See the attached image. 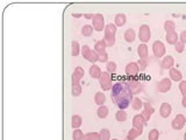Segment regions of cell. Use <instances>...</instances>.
Listing matches in <instances>:
<instances>
[{
    "mask_svg": "<svg viewBox=\"0 0 186 140\" xmlns=\"http://www.w3.org/2000/svg\"><path fill=\"white\" fill-rule=\"evenodd\" d=\"M112 97L120 110H124L133 99V90L127 82H116L112 87Z\"/></svg>",
    "mask_w": 186,
    "mask_h": 140,
    "instance_id": "obj_1",
    "label": "cell"
},
{
    "mask_svg": "<svg viewBox=\"0 0 186 140\" xmlns=\"http://www.w3.org/2000/svg\"><path fill=\"white\" fill-rule=\"evenodd\" d=\"M116 26L114 24H108L105 28V41L107 46H113L115 43Z\"/></svg>",
    "mask_w": 186,
    "mask_h": 140,
    "instance_id": "obj_2",
    "label": "cell"
},
{
    "mask_svg": "<svg viewBox=\"0 0 186 140\" xmlns=\"http://www.w3.org/2000/svg\"><path fill=\"white\" fill-rule=\"evenodd\" d=\"M81 52H83L84 57H85L87 61H90V62L92 63L99 61V55L96 53V50H91L89 46H84L83 49H81Z\"/></svg>",
    "mask_w": 186,
    "mask_h": 140,
    "instance_id": "obj_3",
    "label": "cell"
},
{
    "mask_svg": "<svg viewBox=\"0 0 186 140\" xmlns=\"http://www.w3.org/2000/svg\"><path fill=\"white\" fill-rule=\"evenodd\" d=\"M150 28H149L148 25H142L141 27H140V30H138V36H140V40L142 41V42H148L149 40H150Z\"/></svg>",
    "mask_w": 186,
    "mask_h": 140,
    "instance_id": "obj_4",
    "label": "cell"
},
{
    "mask_svg": "<svg viewBox=\"0 0 186 140\" xmlns=\"http://www.w3.org/2000/svg\"><path fill=\"white\" fill-rule=\"evenodd\" d=\"M105 27V19H104V16L102 14H94V18H93V28L94 30L97 32H101L102 29Z\"/></svg>",
    "mask_w": 186,
    "mask_h": 140,
    "instance_id": "obj_5",
    "label": "cell"
},
{
    "mask_svg": "<svg viewBox=\"0 0 186 140\" xmlns=\"http://www.w3.org/2000/svg\"><path fill=\"white\" fill-rule=\"evenodd\" d=\"M100 85L102 88V90H105V91L110 90V88H112V79H110V73H107V71L102 73V75H101L100 77Z\"/></svg>",
    "mask_w": 186,
    "mask_h": 140,
    "instance_id": "obj_6",
    "label": "cell"
},
{
    "mask_svg": "<svg viewBox=\"0 0 186 140\" xmlns=\"http://www.w3.org/2000/svg\"><path fill=\"white\" fill-rule=\"evenodd\" d=\"M133 125H134V129L143 132V127L147 125V120L144 119V117L142 116V115H136L133 119Z\"/></svg>",
    "mask_w": 186,
    "mask_h": 140,
    "instance_id": "obj_7",
    "label": "cell"
},
{
    "mask_svg": "<svg viewBox=\"0 0 186 140\" xmlns=\"http://www.w3.org/2000/svg\"><path fill=\"white\" fill-rule=\"evenodd\" d=\"M153 50L155 56H157V57H162L165 55V47H164L162 41H158V40L155 41L153 44Z\"/></svg>",
    "mask_w": 186,
    "mask_h": 140,
    "instance_id": "obj_8",
    "label": "cell"
},
{
    "mask_svg": "<svg viewBox=\"0 0 186 140\" xmlns=\"http://www.w3.org/2000/svg\"><path fill=\"white\" fill-rule=\"evenodd\" d=\"M172 87V82L170 78H163L161 82L157 83V90L159 92H167Z\"/></svg>",
    "mask_w": 186,
    "mask_h": 140,
    "instance_id": "obj_9",
    "label": "cell"
},
{
    "mask_svg": "<svg viewBox=\"0 0 186 140\" xmlns=\"http://www.w3.org/2000/svg\"><path fill=\"white\" fill-rule=\"evenodd\" d=\"M138 71H140V68H138V64L136 62L128 63L127 67H126V74L128 75L129 77H135Z\"/></svg>",
    "mask_w": 186,
    "mask_h": 140,
    "instance_id": "obj_10",
    "label": "cell"
},
{
    "mask_svg": "<svg viewBox=\"0 0 186 140\" xmlns=\"http://www.w3.org/2000/svg\"><path fill=\"white\" fill-rule=\"evenodd\" d=\"M186 124V119L183 115H178L175 117V119L172 120V127L175 130H181Z\"/></svg>",
    "mask_w": 186,
    "mask_h": 140,
    "instance_id": "obj_11",
    "label": "cell"
},
{
    "mask_svg": "<svg viewBox=\"0 0 186 140\" xmlns=\"http://www.w3.org/2000/svg\"><path fill=\"white\" fill-rule=\"evenodd\" d=\"M171 112H172L171 105H170L169 103H163L161 109H159V115H161V117L167 118V117L171 115Z\"/></svg>",
    "mask_w": 186,
    "mask_h": 140,
    "instance_id": "obj_12",
    "label": "cell"
},
{
    "mask_svg": "<svg viewBox=\"0 0 186 140\" xmlns=\"http://www.w3.org/2000/svg\"><path fill=\"white\" fill-rule=\"evenodd\" d=\"M143 106H144V110H143L142 116L144 117V119H145V120H149V119L151 118V116H153V113L155 112V110H154V107L151 106V104H150V103H144Z\"/></svg>",
    "mask_w": 186,
    "mask_h": 140,
    "instance_id": "obj_13",
    "label": "cell"
},
{
    "mask_svg": "<svg viewBox=\"0 0 186 140\" xmlns=\"http://www.w3.org/2000/svg\"><path fill=\"white\" fill-rule=\"evenodd\" d=\"M106 47H107V43H106L105 40H100L94 46V50H96V53L98 55H101V54L106 53Z\"/></svg>",
    "mask_w": 186,
    "mask_h": 140,
    "instance_id": "obj_14",
    "label": "cell"
},
{
    "mask_svg": "<svg viewBox=\"0 0 186 140\" xmlns=\"http://www.w3.org/2000/svg\"><path fill=\"white\" fill-rule=\"evenodd\" d=\"M175 65V60L172 56H165V57L163 58L162 61V68L163 69H172V67Z\"/></svg>",
    "mask_w": 186,
    "mask_h": 140,
    "instance_id": "obj_15",
    "label": "cell"
},
{
    "mask_svg": "<svg viewBox=\"0 0 186 140\" xmlns=\"http://www.w3.org/2000/svg\"><path fill=\"white\" fill-rule=\"evenodd\" d=\"M137 53H138V56L140 58H142V60H147L148 58V47H147V44L143 43V44H140L137 48Z\"/></svg>",
    "mask_w": 186,
    "mask_h": 140,
    "instance_id": "obj_16",
    "label": "cell"
},
{
    "mask_svg": "<svg viewBox=\"0 0 186 140\" xmlns=\"http://www.w3.org/2000/svg\"><path fill=\"white\" fill-rule=\"evenodd\" d=\"M84 76V70L81 69L80 67L76 68V70H75V73L72 75V84H75V83H79V79Z\"/></svg>",
    "mask_w": 186,
    "mask_h": 140,
    "instance_id": "obj_17",
    "label": "cell"
},
{
    "mask_svg": "<svg viewBox=\"0 0 186 140\" xmlns=\"http://www.w3.org/2000/svg\"><path fill=\"white\" fill-rule=\"evenodd\" d=\"M181 78H183V75L178 69H175V68L170 69V79L175 81V82H179L181 81Z\"/></svg>",
    "mask_w": 186,
    "mask_h": 140,
    "instance_id": "obj_18",
    "label": "cell"
},
{
    "mask_svg": "<svg viewBox=\"0 0 186 140\" xmlns=\"http://www.w3.org/2000/svg\"><path fill=\"white\" fill-rule=\"evenodd\" d=\"M90 75H91V77H92V78H96V79H98V78L101 77L102 73H101L100 68L98 67V65H91Z\"/></svg>",
    "mask_w": 186,
    "mask_h": 140,
    "instance_id": "obj_19",
    "label": "cell"
},
{
    "mask_svg": "<svg viewBox=\"0 0 186 140\" xmlns=\"http://www.w3.org/2000/svg\"><path fill=\"white\" fill-rule=\"evenodd\" d=\"M135 39H136V34H135V30L132 28L127 29L126 32H124V40L127 41V42H134L135 41Z\"/></svg>",
    "mask_w": 186,
    "mask_h": 140,
    "instance_id": "obj_20",
    "label": "cell"
},
{
    "mask_svg": "<svg viewBox=\"0 0 186 140\" xmlns=\"http://www.w3.org/2000/svg\"><path fill=\"white\" fill-rule=\"evenodd\" d=\"M179 36L177 35L176 32H171V33H167V41L170 44H176L178 42Z\"/></svg>",
    "mask_w": 186,
    "mask_h": 140,
    "instance_id": "obj_21",
    "label": "cell"
},
{
    "mask_svg": "<svg viewBox=\"0 0 186 140\" xmlns=\"http://www.w3.org/2000/svg\"><path fill=\"white\" fill-rule=\"evenodd\" d=\"M126 21H127V18H126V15L124 14H122V13L116 14V16H115V26L122 27V26H124Z\"/></svg>",
    "mask_w": 186,
    "mask_h": 140,
    "instance_id": "obj_22",
    "label": "cell"
},
{
    "mask_svg": "<svg viewBox=\"0 0 186 140\" xmlns=\"http://www.w3.org/2000/svg\"><path fill=\"white\" fill-rule=\"evenodd\" d=\"M105 101H106L105 93H102V92H97L96 97H94V102H96V104H98L99 106H101V105H104Z\"/></svg>",
    "mask_w": 186,
    "mask_h": 140,
    "instance_id": "obj_23",
    "label": "cell"
},
{
    "mask_svg": "<svg viewBox=\"0 0 186 140\" xmlns=\"http://www.w3.org/2000/svg\"><path fill=\"white\" fill-rule=\"evenodd\" d=\"M81 117L80 116H77V115H75V116H72V119H71V125L73 129H76V130H78L79 127H80L81 125Z\"/></svg>",
    "mask_w": 186,
    "mask_h": 140,
    "instance_id": "obj_24",
    "label": "cell"
},
{
    "mask_svg": "<svg viewBox=\"0 0 186 140\" xmlns=\"http://www.w3.org/2000/svg\"><path fill=\"white\" fill-rule=\"evenodd\" d=\"M97 112H98V117L101 118V119H104V118L108 116V107L105 106V105H101V106H99Z\"/></svg>",
    "mask_w": 186,
    "mask_h": 140,
    "instance_id": "obj_25",
    "label": "cell"
},
{
    "mask_svg": "<svg viewBox=\"0 0 186 140\" xmlns=\"http://www.w3.org/2000/svg\"><path fill=\"white\" fill-rule=\"evenodd\" d=\"M164 28L167 30V33H171V32H176V25L171 20H167L164 24Z\"/></svg>",
    "mask_w": 186,
    "mask_h": 140,
    "instance_id": "obj_26",
    "label": "cell"
},
{
    "mask_svg": "<svg viewBox=\"0 0 186 140\" xmlns=\"http://www.w3.org/2000/svg\"><path fill=\"white\" fill-rule=\"evenodd\" d=\"M143 102L141 101L140 98H134L133 99V103H132V105H133V109L134 110H136V111H140L142 107H143Z\"/></svg>",
    "mask_w": 186,
    "mask_h": 140,
    "instance_id": "obj_27",
    "label": "cell"
},
{
    "mask_svg": "<svg viewBox=\"0 0 186 140\" xmlns=\"http://www.w3.org/2000/svg\"><path fill=\"white\" fill-rule=\"evenodd\" d=\"M84 140H101L100 134L97 132H90L84 135Z\"/></svg>",
    "mask_w": 186,
    "mask_h": 140,
    "instance_id": "obj_28",
    "label": "cell"
},
{
    "mask_svg": "<svg viewBox=\"0 0 186 140\" xmlns=\"http://www.w3.org/2000/svg\"><path fill=\"white\" fill-rule=\"evenodd\" d=\"M115 119L120 123H122V121H126L127 119V113L123 111V110H120V111L116 112V115H115Z\"/></svg>",
    "mask_w": 186,
    "mask_h": 140,
    "instance_id": "obj_29",
    "label": "cell"
},
{
    "mask_svg": "<svg viewBox=\"0 0 186 140\" xmlns=\"http://www.w3.org/2000/svg\"><path fill=\"white\" fill-rule=\"evenodd\" d=\"M93 26H90V25H85L83 28H81V33L84 36H91V34L93 32Z\"/></svg>",
    "mask_w": 186,
    "mask_h": 140,
    "instance_id": "obj_30",
    "label": "cell"
},
{
    "mask_svg": "<svg viewBox=\"0 0 186 140\" xmlns=\"http://www.w3.org/2000/svg\"><path fill=\"white\" fill-rule=\"evenodd\" d=\"M140 134H142V132H141V131L136 130V129H133V130L129 131V133H128V139H130V140L136 139V138H137V137H138Z\"/></svg>",
    "mask_w": 186,
    "mask_h": 140,
    "instance_id": "obj_31",
    "label": "cell"
},
{
    "mask_svg": "<svg viewBox=\"0 0 186 140\" xmlns=\"http://www.w3.org/2000/svg\"><path fill=\"white\" fill-rule=\"evenodd\" d=\"M158 138H159V132H158V130L154 129V130H151L149 132V135H148L149 140H158Z\"/></svg>",
    "mask_w": 186,
    "mask_h": 140,
    "instance_id": "obj_32",
    "label": "cell"
},
{
    "mask_svg": "<svg viewBox=\"0 0 186 140\" xmlns=\"http://www.w3.org/2000/svg\"><path fill=\"white\" fill-rule=\"evenodd\" d=\"M81 92V88L79 85V83H75V84H72V95L73 96H79Z\"/></svg>",
    "mask_w": 186,
    "mask_h": 140,
    "instance_id": "obj_33",
    "label": "cell"
},
{
    "mask_svg": "<svg viewBox=\"0 0 186 140\" xmlns=\"http://www.w3.org/2000/svg\"><path fill=\"white\" fill-rule=\"evenodd\" d=\"M72 56H78V54H79V43L77 42V41H72Z\"/></svg>",
    "mask_w": 186,
    "mask_h": 140,
    "instance_id": "obj_34",
    "label": "cell"
},
{
    "mask_svg": "<svg viewBox=\"0 0 186 140\" xmlns=\"http://www.w3.org/2000/svg\"><path fill=\"white\" fill-rule=\"evenodd\" d=\"M99 134H100L101 140H110V133L107 129H102Z\"/></svg>",
    "mask_w": 186,
    "mask_h": 140,
    "instance_id": "obj_35",
    "label": "cell"
},
{
    "mask_svg": "<svg viewBox=\"0 0 186 140\" xmlns=\"http://www.w3.org/2000/svg\"><path fill=\"white\" fill-rule=\"evenodd\" d=\"M73 140H84V133L80 130L73 131Z\"/></svg>",
    "mask_w": 186,
    "mask_h": 140,
    "instance_id": "obj_36",
    "label": "cell"
},
{
    "mask_svg": "<svg viewBox=\"0 0 186 140\" xmlns=\"http://www.w3.org/2000/svg\"><path fill=\"white\" fill-rule=\"evenodd\" d=\"M107 73H115V70H116V63L115 62H107Z\"/></svg>",
    "mask_w": 186,
    "mask_h": 140,
    "instance_id": "obj_37",
    "label": "cell"
},
{
    "mask_svg": "<svg viewBox=\"0 0 186 140\" xmlns=\"http://www.w3.org/2000/svg\"><path fill=\"white\" fill-rule=\"evenodd\" d=\"M138 68H140V71H144L145 69H147V60H142V58H140V61H138Z\"/></svg>",
    "mask_w": 186,
    "mask_h": 140,
    "instance_id": "obj_38",
    "label": "cell"
},
{
    "mask_svg": "<svg viewBox=\"0 0 186 140\" xmlns=\"http://www.w3.org/2000/svg\"><path fill=\"white\" fill-rule=\"evenodd\" d=\"M175 49H176L177 53H183L184 49H185V44L183 43V42H177V43L175 44Z\"/></svg>",
    "mask_w": 186,
    "mask_h": 140,
    "instance_id": "obj_39",
    "label": "cell"
},
{
    "mask_svg": "<svg viewBox=\"0 0 186 140\" xmlns=\"http://www.w3.org/2000/svg\"><path fill=\"white\" fill-rule=\"evenodd\" d=\"M179 89H180V92L183 93V96L186 97V81H183L179 84Z\"/></svg>",
    "mask_w": 186,
    "mask_h": 140,
    "instance_id": "obj_40",
    "label": "cell"
},
{
    "mask_svg": "<svg viewBox=\"0 0 186 140\" xmlns=\"http://www.w3.org/2000/svg\"><path fill=\"white\" fill-rule=\"evenodd\" d=\"M107 60H108L107 53H104V54H101V55H99V61H100V62H107Z\"/></svg>",
    "mask_w": 186,
    "mask_h": 140,
    "instance_id": "obj_41",
    "label": "cell"
},
{
    "mask_svg": "<svg viewBox=\"0 0 186 140\" xmlns=\"http://www.w3.org/2000/svg\"><path fill=\"white\" fill-rule=\"evenodd\" d=\"M179 39H180V42H183L184 44L186 43V30L181 32L180 35H179Z\"/></svg>",
    "mask_w": 186,
    "mask_h": 140,
    "instance_id": "obj_42",
    "label": "cell"
},
{
    "mask_svg": "<svg viewBox=\"0 0 186 140\" xmlns=\"http://www.w3.org/2000/svg\"><path fill=\"white\" fill-rule=\"evenodd\" d=\"M84 18H85V19H92L93 20V18H94V14H91V13H87V14H84Z\"/></svg>",
    "mask_w": 186,
    "mask_h": 140,
    "instance_id": "obj_43",
    "label": "cell"
},
{
    "mask_svg": "<svg viewBox=\"0 0 186 140\" xmlns=\"http://www.w3.org/2000/svg\"><path fill=\"white\" fill-rule=\"evenodd\" d=\"M84 14H81V13H72V16L73 18H81Z\"/></svg>",
    "mask_w": 186,
    "mask_h": 140,
    "instance_id": "obj_44",
    "label": "cell"
},
{
    "mask_svg": "<svg viewBox=\"0 0 186 140\" xmlns=\"http://www.w3.org/2000/svg\"><path fill=\"white\" fill-rule=\"evenodd\" d=\"M183 106L186 107V97H184V98H183Z\"/></svg>",
    "mask_w": 186,
    "mask_h": 140,
    "instance_id": "obj_45",
    "label": "cell"
},
{
    "mask_svg": "<svg viewBox=\"0 0 186 140\" xmlns=\"http://www.w3.org/2000/svg\"><path fill=\"white\" fill-rule=\"evenodd\" d=\"M184 140H186V132H185V134H184Z\"/></svg>",
    "mask_w": 186,
    "mask_h": 140,
    "instance_id": "obj_46",
    "label": "cell"
},
{
    "mask_svg": "<svg viewBox=\"0 0 186 140\" xmlns=\"http://www.w3.org/2000/svg\"><path fill=\"white\" fill-rule=\"evenodd\" d=\"M124 140H130V139H128V138H127V139H124Z\"/></svg>",
    "mask_w": 186,
    "mask_h": 140,
    "instance_id": "obj_47",
    "label": "cell"
},
{
    "mask_svg": "<svg viewBox=\"0 0 186 140\" xmlns=\"http://www.w3.org/2000/svg\"><path fill=\"white\" fill-rule=\"evenodd\" d=\"M112 140H118V139H112Z\"/></svg>",
    "mask_w": 186,
    "mask_h": 140,
    "instance_id": "obj_48",
    "label": "cell"
}]
</instances>
